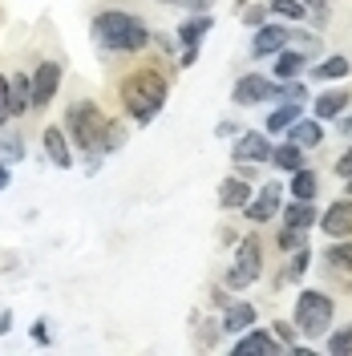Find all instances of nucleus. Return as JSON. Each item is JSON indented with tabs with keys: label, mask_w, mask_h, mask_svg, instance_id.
<instances>
[{
	"label": "nucleus",
	"mask_w": 352,
	"mask_h": 356,
	"mask_svg": "<svg viewBox=\"0 0 352 356\" xmlns=\"http://www.w3.org/2000/svg\"><path fill=\"white\" fill-rule=\"evenodd\" d=\"M166 93H170V86H166V77H162L154 65L134 69L130 77H122V81H118V97H122L126 113H130L138 126L154 122L158 113H162V106H166Z\"/></svg>",
	"instance_id": "f257e3e1"
},
{
	"label": "nucleus",
	"mask_w": 352,
	"mask_h": 356,
	"mask_svg": "<svg viewBox=\"0 0 352 356\" xmlns=\"http://www.w3.org/2000/svg\"><path fill=\"white\" fill-rule=\"evenodd\" d=\"M89 33H93V41L102 44V49H110V53H142L146 44L154 41L150 29L138 21L134 13H122V8L97 13L93 24H89Z\"/></svg>",
	"instance_id": "f03ea898"
},
{
	"label": "nucleus",
	"mask_w": 352,
	"mask_h": 356,
	"mask_svg": "<svg viewBox=\"0 0 352 356\" xmlns=\"http://www.w3.org/2000/svg\"><path fill=\"white\" fill-rule=\"evenodd\" d=\"M65 130H69V138H73V146L86 150L89 170H97V162L106 158L102 142H106V130H110V118L97 110V102H86V97L73 102L65 110Z\"/></svg>",
	"instance_id": "7ed1b4c3"
},
{
	"label": "nucleus",
	"mask_w": 352,
	"mask_h": 356,
	"mask_svg": "<svg viewBox=\"0 0 352 356\" xmlns=\"http://www.w3.org/2000/svg\"><path fill=\"white\" fill-rule=\"evenodd\" d=\"M332 316H336V304H332L328 291H300V300H296V328L304 336H324L332 328Z\"/></svg>",
	"instance_id": "20e7f679"
},
{
	"label": "nucleus",
	"mask_w": 352,
	"mask_h": 356,
	"mask_svg": "<svg viewBox=\"0 0 352 356\" xmlns=\"http://www.w3.org/2000/svg\"><path fill=\"white\" fill-rule=\"evenodd\" d=\"M259 271H264V243H259V235H247L235 251V264L227 271V288L239 291L247 284H255L259 280Z\"/></svg>",
	"instance_id": "39448f33"
},
{
	"label": "nucleus",
	"mask_w": 352,
	"mask_h": 356,
	"mask_svg": "<svg viewBox=\"0 0 352 356\" xmlns=\"http://www.w3.org/2000/svg\"><path fill=\"white\" fill-rule=\"evenodd\" d=\"M235 106H259V102H280V81H267L259 73H243L231 89Z\"/></svg>",
	"instance_id": "423d86ee"
},
{
	"label": "nucleus",
	"mask_w": 352,
	"mask_h": 356,
	"mask_svg": "<svg viewBox=\"0 0 352 356\" xmlns=\"http://www.w3.org/2000/svg\"><path fill=\"white\" fill-rule=\"evenodd\" d=\"M29 77H33V110H45L61 89V61H41Z\"/></svg>",
	"instance_id": "0eeeda50"
},
{
	"label": "nucleus",
	"mask_w": 352,
	"mask_h": 356,
	"mask_svg": "<svg viewBox=\"0 0 352 356\" xmlns=\"http://www.w3.org/2000/svg\"><path fill=\"white\" fill-rule=\"evenodd\" d=\"M280 202H284V186H280V182H264L259 195L251 191V199H247V207H243V215H247L251 222H267V219H275Z\"/></svg>",
	"instance_id": "6e6552de"
},
{
	"label": "nucleus",
	"mask_w": 352,
	"mask_h": 356,
	"mask_svg": "<svg viewBox=\"0 0 352 356\" xmlns=\"http://www.w3.org/2000/svg\"><path fill=\"white\" fill-rule=\"evenodd\" d=\"M320 227H324V235L332 239H352V199H336L324 211V215H316Z\"/></svg>",
	"instance_id": "1a4fd4ad"
},
{
	"label": "nucleus",
	"mask_w": 352,
	"mask_h": 356,
	"mask_svg": "<svg viewBox=\"0 0 352 356\" xmlns=\"http://www.w3.org/2000/svg\"><path fill=\"white\" fill-rule=\"evenodd\" d=\"M247 199H251V182H247L243 175H231V178L219 182V207L223 211H243Z\"/></svg>",
	"instance_id": "9d476101"
},
{
	"label": "nucleus",
	"mask_w": 352,
	"mask_h": 356,
	"mask_svg": "<svg viewBox=\"0 0 352 356\" xmlns=\"http://www.w3.org/2000/svg\"><path fill=\"white\" fill-rule=\"evenodd\" d=\"M267 158H271L267 134H259V130L239 134V142H235V162H267Z\"/></svg>",
	"instance_id": "9b49d317"
},
{
	"label": "nucleus",
	"mask_w": 352,
	"mask_h": 356,
	"mask_svg": "<svg viewBox=\"0 0 352 356\" xmlns=\"http://www.w3.org/2000/svg\"><path fill=\"white\" fill-rule=\"evenodd\" d=\"M287 41H291V37H287L284 24H259V29H255V41H251V53H255V57H271V53H280Z\"/></svg>",
	"instance_id": "f8f14e48"
},
{
	"label": "nucleus",
	"mask_w": 352,
	"mask_h": 356,
	"mask_svg": "<svg viewBox=\"0 0 352 356\" xmlns=\"http://www.w3.org/2000/svg\"><path fill=\"white\" fill-rule=\"evenodd\" d=\"M41 138H45V154H49V162H53V166H61V170H65V166H73V146H69V138H65V130H61V126H49Z\"/></svg>",
	"instance_id": "ddd939ff"
},
{
	"label": "nucleus",
	"mask_w": 352,
	"mask_h": 356,
	"mask_svg": "<svg viewBox=\"0 0 352 356\" xmlns=\"http://www.w3.org/2000/svg\"><path fill=\"white\" fill-rule=\"evenodd\" d=\"M251 324H255V308H251V304H227L219 328L227 336H239V332H247Z\"/></svg>",
	"instance_id": "4468645a"
},
{
	"label": "nucleus",
	"mask_w": 352,
	"mask_h": 356,
	"mask_svg": "<svg viewBox=\"0 0 352 356\" xmlns=\"http://www.w3.org/2000/svg\"><path fill=\"white\" fill-rule=\"evenodd\" d=\"M267 162H271L275 170H287V175H291V170L304 166V146H296V142L287 138V142H280V146H271V158H267Z\"/></svg>",
	"instance_id": "2eb2a0df"
},
{
	"label": "nucleus",
	"mask_w": 352,
	"mask_h": 356,
	"mask_svg": "<svg viewBox=\"0 0 352 356\" xmlns=\"http://www.w3.org/2000/svg\"><path fill=\"white\" fill-rule=\"evenodd\" d=\"M349 102H352L349 89H324V93L316 97V118H320V122H328V118H340Z\"/></svg>",
	"instance_id": "dca6fc26"
},
{
	"label": "nucleus",
	"mask_w": 352,
	"mask_h": 356,
	"mask_svg": "<svg viewBox=\"0 0 352 356\" xmlns=\"http://www.w3.org/2000/svg\"><path fill=\"white\" fill-rule=\"evenodd\" d=\"M211 24H215L211 13H198V17H191V21H182L178 24V44H182V49H195V44L211 33Z\"/></svg>",
	"instance_id": "f3484780"
},
{
	"label": "nucleus",
	"mask_w": 352,
	"mask_h": 356,
	"mask_svg": "<svg viewBox=\"0 0 352 356\" xmlns=\"http://www.w3.org/2000/svg\"><path fill=\"white\" fill-rule=\"evenodd\" d=\"M8 93H13V118H21V113L33 110V77L29 73L8 77Z\"/></svg>",
	"instance_id": "a211bd4d"
},
{
	"label": "nucleus",
	"mask_w": 352,
	"mask_h": 356,
	"mask_svg": "<svg viewBox=\"0 0 352 356\" xmlns=\"http://www.w3.org/2000/svg\"><path fill=\"white\" fill-rule=\"evenodd\" d=\"M312 222H316V207H312V199H291V202L284 207V227L308 231Z\"/></svg>",
	"instance_id": "6ab92c4d"
},
{
	"label": "nucleus",
	"mask_w": 352,
	"mask_h": 356,
	"mask_svg": "<svg viewBox=\"0 0 352 356\" xmlns=\"http://www.w3.org/2000/svg\"><path fill=\"white\" fill-rule=\"evenodd\" d=\"M296 146H304V150H312V146H320L324 142V122H304V118H296L291 122V134H287Z\"/></svg>",
	"instance_id": "aec40b11"
},
{
	"label": "nucleus",
	"mask_w": 352,
	"mask_h": 356,
	"mask_svg": "<svg viewBox=\"0 0 352 356\" xmlns=\"http://www.w3.org/2000/svg\"><path fill=\"white\" fill-rule=\"evenodd\" d=\"M271 353H280V344L267 332H247L239 344H235V356H271Z\"/></svg>",
	"instance_id": "412c9836"
},
{
	"label": "nucleus",
	"mask_w": 352,
	"mask_h": 356,
	"mask_svg": "<svg viewBox=\"0 0 352 356\" xmlns=\"http://www.w3.org/2000/svg\"><path fill=\"white\" fill-rule=\"evenodd\" d=\"M349 73H352V61L344 57V53H332V57H324L320 65L312 69L316 81H340V77H349Z\"/></svg>",
	"instance_id": "4be33fe9"
},
{
	"label": "nucleus",
	"mask_w": 352,
	"mask_h": 356,
	"mask_svg": "<svg viewBox=\"0 0 352 356\" xmlns=\"http://www.w3.org/2000/svg\"><path fill=\"white\" fill-rule=\"evenodd\" d=\"M324 267L340 271V275H352V239H336V243L324 251Z\"/></svg>",
	"instance_id": "5701e85b"
},
{
	"label": "nucleus",
	"mask_w": 352,
	"mask_h": 356,
	"mask_svg": "<svg viewBox=\"0 0 352 356\" xmlns=\"http://www.w3.org/2000/svg\"><path fill=\"white\" fill-rule=\"evenodd\" d=\"M304 73V53L300 49H291L287 53V44L280 49V61H275V81H291V77H300Z\"/></svg>",
	"instance_id": "b1692460"
},
{
	"label": "nucleus",
	"mask_w": 352,
	"mask_h": 356,
	"mask_svg": "<svg viewBox=\"0 0 352 356\" xmlns=\"http://www.w3.org/2000/svg\"><path fill=\"white\" fill-rule=\"evenodd\" d=\"M300 118V106L296 102H284L280 110H271L267 113V134H284V130H291V122Z\"/></svg>",
	"instance_id": "393cba45"
},
{
	"label": "nucleus",
	"mask_w": 352,
	"mask_h": 356,
	"mask_svg": "<svg viewBox=\"0 0 352 356\" xmlns=\"http://www.w3.org/2000/svg\"><path fill=\"white\" fill-rule=\"evenodd\" d=\"M291 199H316V170H291Z\"/></svg>",
	"instance_id": "a878e982"
},
{
	"label": "nucleus",
	"mask_w": 352,
	"mask_h": 356,
	"mask_svg": "<svg viewBox=\"0 0 352 356\" xmlns=\"http://www.w3.org/2000/svg\"><path fill=\"white\" fill-rule=\"evenodd\" d=\"M0 154L8 158V162H21L24 158V142L17 130H8V126H0Z\"/></svg>",
	"instance_id": "bb28decb"
},
{
	"label": "nucleus",
	"mask_w": 352,
	"mask_h": 356,
	"mask_svg": "<svg viewBox=\"0 0 352 356\" xmlns=\"http://www.w3.org/2000/svg\"><path fill=\"white\" fill-rule=\"evenodd\" d=\"M328 353L332 356H352V320L344 328H328Z\"/></svg>",
	"instance_id": "cd10ccee"
},
{
	"label": "nucleus",
	"mask_w": 352,
	"mask_h": 356,
	"mask_svg": "<svg viewBox=\"0 0 352 356\" xmlns=\"http://www.w3.org/2000/svg\"><path fill=\"white\" fill-rule=\"evenodd\" d=\"M267 4H271L280 17H291V21H304V17H308V4H304V0H267Z\"/></svg>",
	"instance_id": "c85d7f7f"
},
{
	"label": "nucleus",
	"mask_w": 352,
	"mask_h": 356,
	"mask_svg": "<svg viewBox=\"0 0 352 356\" xmlns=\"http://www.w3.org/2000/svg\"><path fill=\"white\" fill-rule=\"evenodd\" d=\"M308 267H312V255L300 247V251H296V259L287 264V280H304V275H308Z\"/></svg>",
	"instance_id": "c756f323"
},
{
	"label": "nucleus",
	"mask_w": 352,
	"mask_h": 356,
	"mask_svg": "<svg viewBox=\"0 0 352 356\" xmlns=\"http://www.w3.org/2000/svg\"><path fill=\"white\" fill-rule=\"evenodd\" d=\"M304 235H308V231L284 227V231H280V251H300V247H304Z\"/></svg>",
	"instance_id": "7c9ffc66"
},
{
	"label": "nucleus",
	"mask_w": 352,
	"mask_h": 356,
	"mask_svg": "<svg viewBox=\"0 0 352 356\" xmlns=\"http://www.w3.org/2000/svg\"><path fill=\"white\" fill-rule=\"evenodd\" d=\"M13 118V93H8V77L0 73V126H8Z\"/></svg>",
	"instance_id": "2f4dec72"
},
{
	"label": "nucleus",
	"mask_w": 352,
	"mask_h": 356,
	"mask_svg": "<svg viewBox=\"0 0 352 356\" xmlns=\"http://www.w3.org/2000/svg\"><path fill=\"white\" fill-rule=\"evenodd\" d=\"M264 17H267V4H255V8H247V13H243V24L259 29V24H264Z\"/></svg>",
	"instance_id": "473e14b6"
},
{
	"label": "nucleus",
	"mask_w": 352,
	"mask_h": 356,
	"mask_svg": "<svg viewBox=\"0 0 352 356\" xmlns=\"http://www.w3.org/2000/svg\"><path fill=\"white\" fill-rule=\"evenodd\" d=\"M275 336H280V340H284L287 348H291V344H296V336H300V328H291L287 320H280V324H275Z\"/></svg>",
	"instance_id": "72a5a7b5"
},
{
	"label": "nucleus",
	"mask_w": 352,
	"mask_h": 356,
	"mask_svg": "<svg viewBox=\"0 0 352 356\" xmlns=\"http://www.w3.org/2000/svg\"><path fill=\"white\" fill-rule=\"evenodd\" d=\"M336 175H340V178H349V175H352V146H349V150H344L340 158H336Z\"/></svg>",
	"instance_id": "f704fd0d"
},
{
	"label": "nucleus",
	"mask_w": 352,
	"mask_h": 356,
	"mask_svg": "<svg viewBox=\"0 0 352 356\" xmlns=\"http://www.w3.org/2000/svg\"><path fill=\"white\" fill-rule=\"evenodd\" d=\"M175 4L191 8V13H207V8H211V0H175Z\"/></svg>",
	"instance_id": "c9c22d12"
},
{
	"label": "nucleus",
	"mask_w": 352,
	"mask_h": 356,
	"mask_svg": "<svg viewBox=\"0 0 352 356\" xmlns=\"http://www.w3.org/2000/svg\"><path fill=\"white\" fill-rule=\"evenodd\" d=\"M215 134H219V138H231V134H239V126H235V122H219Z\"/></svg>",
	"instance_id": "e433bc0d"
},
{
	"label": "nucleus",
	"mask_w": 352,
	"mask_h": 356,
	"mask_svg": "<svg viewBox=\"0 0 352 356\" xmlns=\"http://www.w3.org/2000/svg\"><path fill=\"white\" fill-rule=\"evenodd\" d=\"M33 336H37L41 344H49V324H45V320H37V324H33Z\"/></svg>",
	"instance_id": "4c0bfd02"
},
{
	"label": "nucleus",
	"mask_w": 352,
	"mask_h": 356,
	"mask_svg": "<svg viewBox=\"0 0 352 356\" xmlns=\"http://www.w3.org/2000/svg\"><path fill=\"white\" fill-rule=\"evenodd\" d=\"M195 61H198V44H195V49H186V53H182V69H191Z\"/></svg>",
	"instance_id": "58836bf2"
},
{
	"label": "nucleus",
	"mask_w": 352,
	"mask_h": 356,
	"mask_svg": "<svg viewBox=\"0 0 352 356\" xmlns=\"http://www.w3.org/2000/svg\"><path fill=\"white\" fill-rule=\"evenodd\" d=\"M8 182H13V170H8V166L0 162V191H8Z\"/></svg>",
	"instance_id": "ea45409f"
},
{
	"label": "nucleus",
	"mask_w": 352,
	"mask_h": 356,
	"mask_svg": "<svg viewBox=\"0 0 352 356\" xmlns=\"http://www.w3.org/2000/svg\"><path fill=\"white\" fill-rule=\"evenodd\" d=\"M308 8H316V13H328V4H336V0H304Z\"/></svg>",
	"instance_id": "a19ab883"
},
{
	"label": "nucleus",
	"mask_w": 352,
	"mask_h": 356,
	"mask_svg": "<svg viewBox=\"0 0 352 356\" xmlns=\"http://www.w3.org/2000/svg\"><path fill=\"white\" fill-rule=\"evenodd\" d=\"M13 328V312H0V336Z\"/></svg>",
	"instance_id": "79ce46f5"
},
{
	"label": "nucleus",
	"mask_w": 352,
	"mask_h": 356,
	"mask_svg": "<svg viewBox=\"0 0 352 356\" xmlns=\"http://www.w3.org/2000/svg\"><path fill=\"white\" fill-rule=\"evenodd\" d=\"M340 134H344V138H352V113H349V118H340Z\"/></svg>",
	"instance_id": "37998d69"
},
{
	"label": "nucleus",
	"mask_w": 352,
	"mask_h": 356,
	"mask_svg": "<svg viewBox=\"0 0 352 356\" xmlns=\"http://www.w3.org/2000/svg\"><path fill=\"white\" fill-rule=\"evenodd\" d=\"M349 199H352V175H349Z\"/></svg>",
	"instance_id": "c03bdc74"
}]
</instances>
